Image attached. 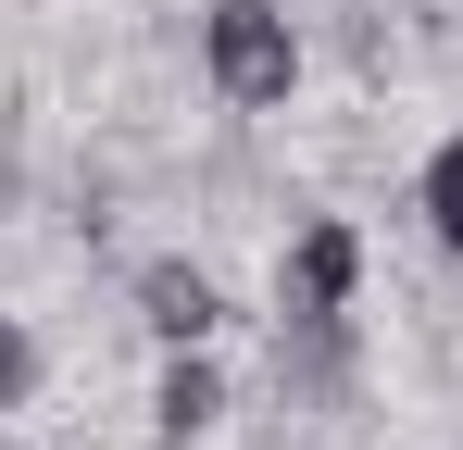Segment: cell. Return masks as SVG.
Segmentation results:
<instances>
[{"instance_id": "7", "label": "cell", "mask_w": 463, "mask_h": 450, "mask_svg": "<svg viewBox=\"0 0 463 450\" xmlns=\"http://www.w3.org/2000/svg\"><path fill=\"white\" fill-rule=\"evenodd\" d=\"M13 188H25V163H13V138H0V213H13Z\"/></svg>"}, {"instance_id": "6", "label": "cell", "mask_w": 463, "mask_h": 450, "mask_svg": "<svg viewBox=\"0 0 463 450\" xmlns=\"http://www.w3.org/2000/svg\"><path fill=\"white\" fill-rule=\"evenodd\" d=\"M25 400H38V338L0 313V413H25Z\"/></svg>"}, {"instance_id": "3", "label": "cell", "mask_w": 463, "mask_h": 450, "mask_svg": "<svg viewBox=\"0 0 463 450\" xmlns=\"http://www.w3.org/2000/svg\"><path fill=\"white\" fill-rule=\"evenodd\" d=\"M126 300H138V325H151L163 351H201V338L226 325V288H213V263H188V250H151V263L126 276Z\"/></svg>"}, {"instance_id": "8", "label": "cell", "mask_w": 463, "mask_h": 450, "mask_svg": "<svg viewBox=\"0 0 463 450\" xmlns=\"http://www.w3.org/2000/svg\"><path fill=\"white\" fill-rule=\"evenodd\" d=\"M0 450H13V438H0Z\"/></svg>"}, {"instance_id": "1", "label": "cell", "mask_w": 463, "mask_h": 450, "mask_svg": "<svg viewBox=\"0 0 463 450\" xmlns=\"http://www.w3.org/2000/svg\"><path fill=\"white\" fill-rule=\"evenodd\" d=\"M201 75H213L226 113L276 126L301 100V25H288V0H213L201 13Z\"/></svg>"}, {"instance_id": "4", "label": "cell", "mask_w": 463, "mask_h": 450, "mask_svg": "<svg viewBox=\"0 0 463 450\" xmlns=\"http://www.w3.org/2000/svg\"><path fill=\"white\" fill-rule=\"evenodd\" d=\"M226 426V363L213 351H163V375H151V450H201Z\"/></svg>"}, {"instance_id": "5", "label": "cell", "mask_w": 463, "mask_h": 450, "mask_svg": "<svg viewBox=\"0 0 463 450\" xmlns=\"http://www.w3.org/2000/svg\"><path fill=\"white\" fill-rule=\"evenodd\" d=\"M413 213H426V238L463 263V138H439V150H426V175H413Z\"/></svg>"}, {"instance_id": "2", "label": "cell", "mask_w": 463, "mask_h": 450, "mask_svg": "<svg viewBox=\"0 0 463 450\" xmlns=\"http://www.w3.org/2000/svg\"><path fill=\"white\" fill-rule=\"evenodd\" d=\"M351 300H364V238H351V213L288 225V250H276V325H326V313H351Z\"/></svg>"}]
</instances>
